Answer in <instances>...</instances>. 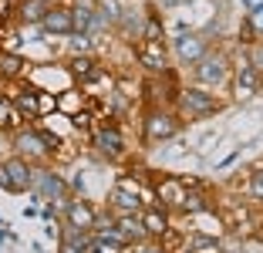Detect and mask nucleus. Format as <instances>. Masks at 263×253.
<instances>
[{"mask_svg": "<svg viewBox=\"0 0 263 253\" xmlns=\"http://www.w3.org/2000/svg\"><path fill=\"white\" fill-rule=\"evenodd\" d=\"M68 51H71V54H95V34L71 31V34H68Z\"/></svg>", "mask_w": 263, "mask_h": 253, "instance_id": "5701e85b", "label": "nucleus"}, {"mask_svg": "<svg viewBox=\"0 0 263 253\" xmlns=\"http://www.w3.org/2000/svg\"><path fill=\"white\" fill-rule=\"evenodd\" d=\"M44 4H47V7H54V4H61V0H44Z\"/></svg>", "mask_w": 263, "mask_h": 253, "instance_id": "7c9ffc66", "label": "nucleus"}, {"mask_svg": "<svg viewBox=\"0 0 263 253\" xmlns=\"http://www.w3.org/2000/svg\"><path fill=\"white\" fill-rule=\"evenodd\" d=\"M14 21H17V4L14 0H0V31L10 27Z\"/></svg>", "mask_w": 263, "mask_h": 253, "instance_id": "a878e982", "label": "nucleus"}, {"mask_svg": "<svg viewBox=\"0 0 263 253\" xmlns=\"http://www.w3.org/2000/svg\"><path fill=\"white\" fill-rule=\"evenodd\" d=\"M4 166H7V176L14 183V192H31V186H34V166L31 162L21 159V155H10V159H4Z\"/></svg>", "mask_w": 263, "mask_h": 253, "instance_id": "dca6fc26", "label": "nucleus"}, {"mask_svg": "<svg viewBox=\"0 0 263 253\" xmlns=\"http://www.w3.org/2000/svg\"><path fill=\"white\" fill-rule=\"evenodd\" d=\"M31 192H37L41 200H47V203H58V200H68V183H64V176H58L54 169L34 166V186H31Z\"/></svg>", "mask_w": 263, "mask_h": 253, "instance_id": "1a4fd4ad", "label": "nucleus"}, {"mask_svg": "<svg viewBox=\"0 0 263 253\" xmlns=\"http://www.w3.org/2000/svg\"><path fill=\"white\" fill-rule=\"evenodd\" d=\"M206 209H209V200L202 196V192H193V189H189V192H186V200H182V209H179V213H206Z\"/></svg>", "mask_w": 263, "mask_h": 253, "instance_id": "393cba45", "label": "nucleus"}, {"mask_svg": "<svg viewBox=\"0 0 263 253\" xmlns=\"http://www.w3.org/2000/svg\"><path fill=\"white\" fill-rule=\"evenodd\" d=\"M61 152V138L47 129H34V125H24V129L14 132V155L27 159L31 166H41V162H51Z\"/></svg>", "mask_w": 263, "mask_h": 253, "instance_id": "f257e3e1", "label": "nucleus"}, {"mask_svg": "<svg viewBox=\"0 0 263 253\" xmlns=\"http://www.w3.org/2000/svg\"><path fill=\"white\" fill-rule=\"evenodd\" d=\"M95 220H98V209H95L88 200H81V196H68V200H64V230L91 233Z\"/></svg>", "mask_w": 263, "mask_h": 253, "instance_id": "6e6552de", "label": "nucleus"}, {"mask_svg": "<svg viewBox=\"0 0 263 253\" xmlns=\"http://www.w3.org/2000/svg\"><path fill=\"white\" fill-rule=\"evenodd\" d=\"M247 196L253 203H263V166H253L247 176Z\"/></svg>", "mask_w": 263, "mask_h": 253, "instance_id": "b1692460", "label": "nucleus"}, {"mask_svg": "<svg viewBox=\"0 0 263 253\" xmlns=\"http://www.w3.org/2000/svg\"><path fill=\"white\" fill-rule=\"evenodd\" d=\"M260 88H263V71L250 61V54H247V58H240L236 68H233V98L247 101V98H253Z\"/></svg>", "mask_w": 263, "mask_h": 253, "instance_id": "0eeeda50", "label": "nucleus"}, {"mask_svg": "<svg viewBox=\"0 0 263 253\" xmlns=\"http://www.w3.org/2000/svg\"><path fill=\"white\" fill-rule=\"evenodd\" d=\"M44 14H47L44 0H17V21L27 24V27H41Z\"/></svg>", "mask_w": 263, "mask_h": 253, "instance_id": "aec40b11", "label": "nucleus"}, {"mask_svg": "<svg viewBox=\"0 0 263 253\" xmlns=\"http://www.w3.org/2000/svg\"><path fill=\"white\" fill-rule=\"evenodd\" d=\"M240 4H243V10H247V14H250V10H260V7H263V0H240Z\"/></svg>", "mask_w": 263, "mask_h": 253, "instance_id": "c756f323", "label": "nucleus"}, {"mask_svg": "<svg viewBox=\"0 0 263 253\" xmlns=\"http://www.w3.org/2000/svg\"><path fill=\"white\" fill-rule=\"evenodd\" d=\"M193 81L202 84V88H223L226 81L233 78V64H230V54L219 51V47H209L202 54V61L193 64Z\"/></svg>", "mask_w": 263, "mask_h": 253, "instance_id": "20e7f679", "label": "nucleus"}, {"mask_svg": "<svg viewBox=\"0 0 263 253\" xmlns=\"http://www.w3.org/2000/svg\"><path fill=\"white\" fill-rule=\"evenodd\" d=\"M132 253H169V246L162 240H142V243L132 246Z\"/></svg>", "mask_w": 263, "mask_h": 253, "instance_id": "bb28decb", "label": "nucleus"}, {"mask_svg": "<svg viewBox=\"0 0 263 253\" xmlns=\"http://www.w3.org/2000/svg\"><path fill=\"white\" fill-rule=\"evenodd\" d=\"M179 4H189V0H179Z\"/></svg>", "mask_w": 263, "mask_h": 253, "instance_id": "2f4dec72", "label": "nucleus"}, {"mask_svg": "<svg viewBox=\"0 0 263 253\" xmlns=\"http://www.w3.org/2000/svg\"><path fill=\"white\" fill-rule=\"evenodd\" d=\"M182 132V118L176 115V108L165 105H152L142 118V142L145 146H159V142H169Z\"/></svg>", "mask_w": 263, "mask_h": 253, "instance_id": "7ed1b4c3", "label": "nucleus"}, {"mask_svg": "<svg viewBox=\"0 0 263 253\" xmlns=\"http://www.w3.org/2000/svg\"><path fill=\"white\" fill-rule=\"evenodd\" d=\"M24 125H27V118H24V112L14 105V98H10V95H0V132L14 135Z\"/></svg>", "mask_w": 263, "mask_h": 253, "instance_id": "f3484780", "label": "nucleus"}, {"mask_svg": "<svg viewBox=\"0 0 263 253\" xmlns=\"http://www.w3.org/2000/svg\"><path fill=\"white\" fill-rule=\"evenodd\" d=\"M27 75V61L14 51H0V81H21Z\"/></svg>", "mask_w": 263, "mask_h": 253, "instance_id": "6ab92c4d", "label": "nucleus"}, {"mask_svg": "<svg viewBox=\"0 0 263 253\" xmlns=\"http://www.w3.org/2000/svg\"><path fill=\"white\" fill-rule=\"evenodd\" d=\"M209 38L202 31H179L176 38H172V54H176L179 68H193V64L202 61V54L209 51Z\"/></svg>", "mask_w": 263, "mask_h": 253, "instance_id": "39448f33", "label": "nucleus"}, {"mask_svg": "<svg viewBox=\"0 0 263 253\" xmlns=\"http://www.w3.org/2000/svg\"><path fill=\"white\" fill-rule=\"evenodd\" d=\"M186 192H189V183L186 179H159L152 189V200L159 203V206L165 209H182V200H186Z\"/></svg>", "mask_w": 263, "mask_h": 253, "instance_id": "f8f14e48", "label": "nucleus"}, {"mask_svg": "<svg viewBox=\"0 0 263 253\" xmlns=\"http://www.w3.org/2000/svg\"><path fill=\"white\" fill-rule=\"evenodd\" d=\"M176 115L182 118V122H202V118H213L219 115L226 108L223 98H216V95L209 92V88H202V84H182L179 88V98H176Z\"/></svg>", "mask_w": 263, "mask_h": 253, "instance_id": "f03ea898", "label": "nucleus"}, {"mask_svg": "<svg viewBox=\"0 0 263 253\" xmlns=\"http://www.w3.org/2000/svg\"><path fill=\"white\" fill-rule=\"evenodd\" d=\"M142 226H145L148 240H165L172 233V220H169V209L159 206V203H152V206L142 209Z\"/></svg>", "mask_w": 263, "mask_h": 253, "instance_id": "4468645a", "label": "nucleus"}, {"mask_svg": "<svg viewBox=\"0 0 263 253\" xmlns=\"http://www.w3.org/2000/svg\"><path fill=\"white\" fill-rule=\"evenodd\" d=\"M243 44H256V41H263V7L260 10H250L247 17H243Z\"/></svg>", "mask_w": 263, "mask_h": 253, "instance_id": "412c9836", "label": "nucleus"}, {"mask_svg": "<svg viewBox=\"0 0 263 253\" xmlns=\"http://www.w3.org/2000/svg\"><path fill=\"white\" fill-rule=\"evenodd\" d=\"M135 58L148 75H165L169 71V51H165V41H139L135 47Z\"/></svg>", "mask_w": 263, "mask_h": 253, "instance_id": "9b49d317", "label": "nucleus"}, {"mask_svg": "<svg viewBox=\"0 0 263 253\" xmlns=\"http://www.w3.org/2000/svg\"><path fill=\"white\" fill-rule=\"evenodd\" d=\"M91 146L101 159H108V162H122L125 152H128L125 132L118 129V125H98V129L91 132Z\"/></svg>", "mask_w": 263, "mask_h": 253, "instance_id": "423d86ee", "label": "nucleus"}, {"mask_svg": "<svg viewBox=\"0 0 263 253\" xmlns=\"http://www.w3.org/2000/svg\"><path fill=\"white\" fill-rule=\"evenodd\" d=\"M0 189L14 192V183H10V176H7V166H4V159H0Z\"/></svg>", "mask_w": 263, "mask_h": 253, "instance_id": "c85d7f7f", "label": "nucleus"}, {"mask_svg": "<svg viewBox=\"0 0 263 253\" xmlns=\"http://www.w3.org/2000/svg\"><path fill=\"white\" fill-rule=\"evenodd\" d=\"M68 75H71V81L91 84V81H98L105 71H101V61L95 54H71L68 58Z\"/></svg>", "mask_w": 263, "mask_h": 253, "instance_id": "2eb2a0df", "label": "nucleus"}, {"mask_svg": "<svg viewBox=\"0 0 263 253\" xmlns=\"http://www.w3.org/2000/svg\"><path fill=\"white\" fill-rule=\"evenodd\" d=\"M108 209L115 216H125V213H142L145 209V200H142V189L135 183H128V179H122V183L111 189L108 196Z\"/></svg>", "mask_w": 263, "mask_h": 253, "instance_id": "9d476101", "label": "nucleus"}, {"mask_svg": "<svg viewBox=\"0 0 263 253\" xmlns=\"http://www.w3.org/2000/svg\"><path fill=\"white\" fill-rule=\"evenodd\" d=\"M125 0H98V17L105 21V27H118L125 17Z\"/></svg>", "mask_w": 263, "mask_h": 253, "instance_id": "4be33fe9", "label": "nucleus"}, {"mask_svg": "<svg viewBox=\"0 0 263 253\" xmlns=\"http://www.w3.org/2000/svg\"><path fill=\"white\" fill-rule=\"evenodd\" d=\"M115 226L122 230V237L128 240V246L142 243V240H148L145 226H142V216L139 213H125V216H115Z\"/></svg>", "mask_w": 263, "mask_h": 253, "instance_id": "a211bd4d", "label": "nucleus"}, {"mask_svg": "<svg viewBox=\"0 0 263 253\" xmlns=\"http://www.w3.org/2000/svg\"><path fill=\"white\" fill-rule=\"evenodd\" d=\"M41 31L47 38H68L74 31V21H71V7L68 4H54V7H47L44 21H41Z\"/></svg>", "mask_w": 263, "mask_h": 253, "instance_id": "ddd939ff", "label": "nucleus"}, {"mask_svg": "<svg viewBox=\"0 0 263 253\" xmlns=\"http://www.w3.org/2000/svg\"><path fill=\"white\" fill-rule=\"evenodd\" d=\"M250 61H253L256 68L263 71V41H256V44H250Z\"/></svg>", "mask_w": 263, "mask_h": 253, "instance_id": "cd10ccee", "label": "nucleus"}]
</instances>
